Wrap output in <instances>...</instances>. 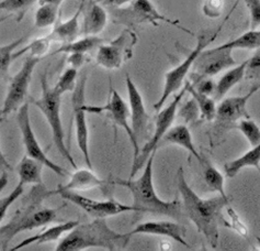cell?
<instances>
[{"label":"cell","instance_id":"obj_2","mask_svg":"<svg viewBox=\"0 0 260 251\" xmlns=\"http://www.w3.org/2000/svg\"><path fill=\"white\" fill-rule=\"evenodd\" d=\"M156 151L149 155L144 171L139 179L121 180L116 179L111 183L127 188L132 194L135 212L150 213L167 216L174 219H180L182 216V205L179 200L164 201L156 193L154 186V159Z\"/></svg>","mask_w":260,"mask_h":251},{"label":"cell","instance_id":"obj_42","mask_svg":"<svg viewBox=\"0 0 260 251\" xmlns=\"http://www.w3.org/2000/svg\"><path fill=\"white\" fill-rule=\"evenodd\" d=\"M247 7L250 18V30L258 29L260 26V0H244Z\"/></svg>","mask_w":260,"mask_h":251},{"label":"cell","instance_id":"obj_43","mask_svg":"<svg viewBox=\"0 0 260 251\" xmlns=\"http://www.w3.org/2000/svg\"><path fill=\"white\" fill-rule=\"evenodd\" d=\"M87 62V54L84 53H71L68 54L67 63L74 69H80Z\"/></svg>","mask_w":260,"mask_h":251},{"label":"cell","instance_id":"obj_30","mask_svg":"<svg viewBox=\"0 0 260 251\" xmlns=\"http://www.w3.org/2000/svg\"><path fill=\"white\" fill-rule=\"evenodd\" d=\"M224 47L232 50L244 49V50H256L260 47V30H249L238 38L229 41L228 43L221 44Z\"/></svg>","mask_w":260,"mask_h":251},{"label":"cell","instance_id":"obj_32","mask_svg":"<svg viewBox=\"0 0 260 251\" xmlns=\"http://www.w3.org/2000/svg\"><path fill=\"white\" fill-rule=\"evenodd\" d=\"M25 37H21L8 44L0 46V80L8 77L10 65L13 61V53L17 47L24 41Z\"/></svg>","mask_w":260,"mask_h":251},{"label":"cell","instance_id":"obj_31","mask_svg":"<svg viewBox=\"0 0 260 251\" xmlns=\"http://www.w3.org/2000/svg\"><path fill=\"white\" fill-rule=\"evenodd\" d=\"M59 15V7L52 5H39L34 17V24L39 29L49 28L55 24Z\"/></svg>","mask_w":260,"mask_h":251},{"label":"cell","instance_id":"obj_11","mask_svg":"<svg viewBox=\"0 0 260 251\" xmlns=\"http://www.w3.org/2000/svg\"><path fill=\"white\" fill-rule=\"evenodd\" d=\"M87 114H106L107 116L111 119L114 127H120L124 130L127 134V137L131 141V145L133 147V161L138 159L140 154V144L136 141L131 125L128 124L129 118V109L128 106L125 103V100L121 97V95L116 92L114 88L110 87V94H109V98L107 104L105 106H92V105H86L84 106Z\"/></svg>","mask_w":260,"mask_h":251},{"label":"cell","instance_id":"obj_41","mask_svg":"<svg viewBox=\"0 0 260 251\" xmlns=\"http://www.w3.org/2000/svg\"><path fill=\"white\" fill-rule=\"evenodd\" d=\"M226 207H228V214L231 219V224L229 226L234 229L235 232L238 233L242 237H244V238L247 239L248 238L247 226L245 225V222L243 221L241 217H239V215L236 213V210L234 208H232L230 205H228Z\"/></svg>","mask_w":260,"mask_h":251},{"label":"cell","instance_id":"obj_49","mask_svg":"<svg viewBox=\"0 0 260 251\" xmlns=\"http://www.w3.org/2000/svg\"><path fill=\"white\" fill-rule=\"evenodd\" d=\"M7 18H8L7 16H5V17H0V23H3V22L5 21V20H7Z\"/></svg>","mask_w":260,"mask_h":251},{"label":"cell","instance_id":"obj_35","mask_svg":"<svg viewBox=\"0 0 260 251\" xmlns=\"http://www.w3.org/2000/svg\"><path fill=\"white\" fill-rule=\"evenodd\" d=\"M51 43H52V40L49 38V36L43 37V38H39L37 40H34V41H32L29 45L24 46L23 49H21L20 51H18V52L15 51V53H13V60H16L19 57H21L22 54H24L26 52H30V55L42 59L44 54L49 51Z\"/></svg>","mask_w":260,"mask_h":251},{"label":"cell","instance_id":"obj_8","mask_svg":"<svg viewBox=\"0 0 260 251\" xmlns=\"http://www.w3.org/2000/svg\"><path fill=\"white\" fill-rule=\"evenodd\" d=\"M113 21L115 23L125 24L129 26H135L143 23H149L158 26L159 21H164L172 24L176 28L180 29L187 33H192L184 26L180 25L179 21L172 20L157 10L155 5L150 0H133L126 8H111Z\"/></svg>","mask_w":260,"mask_h":251},{"label":"cell","instance_id":"obj_40","mask_svg":"<svg viewBox=\"0 0 260 251\" xmlns=\"http://www.w3.org/2000/svg\"><path fill=\"white\" fill-rule=\"evenodd\" d=\"M224 8V0H204L202 12L205 17L216 19L222 15Z\"/></svg>","mask_w":260,"mask_h":251},{"label":"cell","instance_id":"obj_15","mask_svg":"<svg viewBox=\"0 0 260 251\" xmlns=\"http://www.w3.org/2000/svg\"><path fill=\"white\" fill-rule=\"evenodd\" d=\"M233 51L229 47L218 45L213 49L203 50L194 61L193 73L190 78L212 77L224 70H229L236 65V60L233 57Z\"/></svg>","mask_w":260,"mask_h":251},{"label":"cell","instance_id":"obj_9","mask_svg":"<svg viewBox=\"0 0 260 251\" xmlns=\"http://www.w3.org/2000/svg\"><path fill=\"white\" fill-rule=\"evenodd\" d=\"M138 43V36L129 28L123 30L111 42L102 43L97 51L95 62L106 70H119L133 57V50Z\"/></svg>","mask_w":260,"mask_h":251},{"label":"cell","instance_id":"obj_34","mask_svg":"<svg viewBox=\"0 0 260 251\" xmlns=\"http://www.w3.org/2000/svg\"><path fill=\"white\" fill-rule=\"evenodd\" d=\"M77 79L78 70L71 66L67 67L64 73L59 76L57 83L53 87V90L58 95H60V96H63L66 93H72L75 90V87H76Z\"/></svg>","mask_w":260,"mask_h":251},{"label":"cell","instance_id":"obj_4","mask_svg":"<svg viewBox=\"0 0 260 251\" xmlns=\"http://www.w3.org/2000/svg\"><path fill=\"white\" fill-rule=\"evenodd\" d=\"M131 236L120 234L109 227L106 218H93L87 224H78L61 239L56 251H80L101 248L110 251L123 250L128 245Z\"/></svg>","mask_w":260,"mask_h":251},{"label":"cell","instance_id":"obj_51","mask_svg":"<svg viewBox=\"0 0 260 251\" xmlns=\"http://www.w3.org/2000/svg\"><path fill=\"white\" fill-rule=\"evenodd\" d=\"M94 2H98V3H100V2H101V0H94Z\"/></svg>","mask_w":260,"mask_h":251},{"label":"cell","instance_id":"obj_16","mask_svg":"<svg viewBox=\"0 0 260 251\" xmlns=\"http://www.w3.org/2000/svg\"><path fill=\"white\" fill-rule=\"evenodd\" d=\"M260 90V84L252 85L249 92L242 96H233L221 99V103L216 106L215 121L218 125L228 126L231 124H235L243 118H250L247 104L248 100Z\"/></svg>","mask_w":260,"mask_h":251},{"label":"cell","instance_id":"obj_29","mask_svg":"<svg viewBox=\"0 0 260 251\" xmlns=\"http://www.w3.org/2000/svg\"><path fill=\"white\" fill-rule=\"evenodd\" d=\"M186 84L187 92H189L191 96L194 98L198 107H199L201 118L205 119L207 121H213L215 119L216 114V101L214 100V98H211L208 95H204L198 92L189 80H187Z\"/></svg>","mask_w":260,"mask_h":251},{"label":"cell","instance_id":"obj_7","mask_svg":"<svg viewBox=\"0 0 260 251\" xmlns=\"http://www.w3.org/2000/svg\"><path fill=\"white\" fill-rule=\"evenodd\" d=\"M187 92V84L182 85V90L175 95L174 99L170 101L169 105L166 106L165 108H161L160 110H158V115L156 117V127H155V131L153 137L150 138L146 144L141 148L140 154L138 159L133 161V165L131 170V175H129V179H133L135 174L138 173L140 170L145 165L147 159L149 158V155L153 152H155L157 149H158L159 142L162 139L164 135L167 133V131L172 128L175 118L177 116V111L178 108H179L181 100L184 96V94Z\"/></svg>","mask_w":260,"mask_h":251},{"label":"cell","instance_id":"obj_5","mask_svg":"<svg viewBox=\"0 0 260 251\" xmlns=\"http://www.w3.org/2000/svg\"><path fill=\"white\" fill-rule=\"evenodd\" d=\"M41 87H42L41 97L39 99H32V104L39 108L40 111L42 113L44 118L46 119L47 124H49L52 131L53 142L57 148L58 152L63 155L67 160V162H70L71 165L75 170H76V162H75L73 158V155L70 151V148L65 144L64 128L60 118L61 96L53 90V87L49 85L46 73H44L43 75L41 76Z\"/></svg>","mask_w":260,"mask_h":251},{"label":"cell","instance_id":"obj_36","mask_svg":"<svg viewBox=\"0 0 260 251\" xmlns=\"http://www.w3.org/2000/svg\"><path fill=\"white\" fill-rule=\"evenodd\" d=\"M236 128L245 135L251 147L260 144V127L256 121L250 118H243L239 120Z\"/></svg>","mask_w":260,"mask_h":251},{"label":"cell","instance_id":"obj_47","mask_svg":"<svg viewBox=\"0 0 260 251\" xmlns=\"http://www.w3.org/2000/svg\"><path fill=\"white\" fill-rule=\"evenodd\" d=\"M64 0H39L38 4L39 5H52V6H56L60 8V5L63 4Z\"/></svg>","mask_w":260,"mask_h":251},{"label":"cell","instance_id":"obj_3","mask_svg":"<svg viewBox=\"0 0 260 251\" xmlns=\"http://www.w3.org/2000/svg\"><path fill=\"white\" fill-rule=\"evenodd\" d=\"M49 196H51L50 191H47L44 184L34 185L23 201L22 206L5 226L0 227V243L3 250L8 249L10 241L18 234L46 226L57 219L55 209L42 206L43 201Z\"/></svg>","mask_w":260,"mask_h":251},{"label":"cell","instance_id":"obj_46","mask_svg":"<svg viewBox=\"0 0 260 251\" xmlns=\"http://www.w3.org/2000/svg\"><path fill=\"white\" fill-rule=\"evenodd\" d=\"M8 181H9V173L3 172L2 176H0V194H2L7 184H8Z\"/></svg>","mask_w":260,"mask_h":251},{"label":"cell","instance_id":"obj_25","mask_svg":"<svg viewBox=\"0 0 260 251\" xmlns=\"http://www.w3.org/2000/svg\"><path fill=\"white\" fill-rule=\"evenodd\" d=\"M245 67L246 61L243 63L235 65L229 69L228 72L223 74L222 77L218 79V82L215 84V90L213 93V98L215 101L221 100L225 97L233 87L236 86L245 76Z\"/></svg>","mask_w":260,"mask_h":251},{"label":"cell","instance_id":"obj_17","mask_svg":"<svg viewBox=\"0 0 260 251\" xmlns=\"http://www.w3.org/2000/svg\"><path fill=\"white\" fill-rule=\"evenodd\" d=\"M125 84L128 96L129 118H131V128L136 141L140 144V140L145 137L147 132L149 116L146 111V107L143 100L142 95L138 86L135 85L131 76L126 74Z\"/></svg>","mask_w":260,"mask_h":251},{"label":"cell","instance_id":"obj_28","mask_svg":"<svg viewBox=\"0 0 260 251\" xmlns=\"http://www.w3.org/2000/svg\"><path fill=\"white\" fill-rule=\"evenodd\" d=\"M203 166V179L205 184L211 192H217L224 199H229L225 193L224 187V175L216 168L212 165L208 160L203 159L201 162Z\"/></svg>","mask_w":260,"mask_h":251},{"label":"cell","instance_id":"obj_19","mask_svg":"<svg viewBox=\"0 0 260 251\" xmlns=\"http://www.w3.org/2000/svg\"><path fill=\"white\" fill-rule=\"evenodd\" d=\"M108 183L101 180L99 176L92 172V169H76L73 174H71V180L65 185H58L57 189L60 191H87L91 188H101L102 191H107Z\"/></svg>","mask_w":260,"mask_h":251},{"label":"cell","instance_id":"obj_6","mask_svg":"<svg viewBox=\"0 0 260 251\" xmlns=\"http://www.w3.org/2000/svg\"><path fill=\"white\" fill-rule=\"evenodd\" d=\"M238 4V0L236 2V4L233 7L232 10L229 12V15L226 16V19L218 25V28L216 31H214L212 35H207V33H201V35L198 37V42L197 45L191 50L188 55L186 58V60L181 62L179 65H177L175 69L170 70L169 72H167L165 74V84H164V88H162V93L161 96L159 97V99L156 101L154 108L155 110H160L161 108L164 107V105L166 104V101L168 100V98L172 96L173 94H176L178 91L180 90L181 86L183 85L184 79L187 78V76L190 74V71L192 70V66L194 64V61L197 60V58L199 57V54L207 47L209 44H211L212 42L220 35V32L222 30V28L224 26V24L226 23L228 20L230 19L232 12L234 11L235 7Z\"/></svg>","mask_w":260,"mask_h":251},{"label":"cell","instance_id":"obj_1","mask_svg":"<svg viewBox=\"0 0 260 251\" xmlns=\"http://www.w3.org/2000/svg\"><path fill=\"white\" fill-rule=\"evenodd\" d=\"M177 178L184 214L194 224L198 232L205 237L210 246L213 249L217 248L220 239L218 221L222 220V210L230 205V200L221 195L209 200L200 198L188 184L182 168L178 170Z\"/></svg>","mask_w":260,"mask_h":251},{"label":"cell","instance_id":"obj_48","mask_svg":"<svg viewBox=\"0 0 260 251\" xmlns=\"http://www.w3.org/2000/svg\"><path fill=\"white\" fill-rule=\"evenodd\" d=\"M5 118H6V117H5V115L3 114V110L0 109V123H2V121H3Z\"/></svg>","mask_w":260,"mask_h":251},{"label":"cell","instance_id":"obj_38","mask_svg":"<svg viewBox=\"0 0 260 251\" xmlns=\"http://www.w3.org/2000/svg\"><path fill=\"white\" fill-rule=\"evenodd\" d=\"M23 192H24V184H22L21 182H19L17 186L12 189L9 195L0 199V222L4 220L9 207L13 204V203L20 199V196L23 194Z\"/></svg>","mask_w":260,"mask_h":251},{"label":"cell","instance_id":"obj_20","mask_svg":"<svg viewBox=\"0 0 260 251\" xmlns=\"http://www.w3.org/2000/svg\"><path fill=\"white\" fill-rule=\"evenodd\" d=\"M85 9V7H84ZM84 12V10H83ZM108 23V12L98 2L90 0L84 12V21L81 25L83 36H99Z\"/></svg>","mask_w":260,"mask_h":251},{"label":"cell","instance_id":"obj_23","mask_svg":"<svg viewBox=\"0 0 260 251\" xmlns=\"http://www.w3.org/2000/svg\"><path fill=\"white\" fill-rule=\"evenodd\" d=\"M166 145H177L183 148L184 150H187L192 157H194L199 161L201 164L203 158L201 157L200 153L198 152L197 148L193 144L192 134H191L189 128L186 125H178L176 127L170 128L167 133L164 135L162 139L160 140L158 148Z\"/></svg>","mask_w":260,"mask_h":251},{"label":"cell","instance_id":"obj_50","mask_svg":"<svg viewBox=\"0 0 260 251\" xmlns=\"http://www.w3.org/2000/svg\"><path fill=\"white\" fill-rule=\"evenodd\" d=\"M257 240H258V242H259V245H260V238H257Z\"/></svg>","mask_w":260,"mask_h":251},{"label":"cell","instance_id":"obj_18","mask_svg":"<svg viewBox=\"0 0 260 251\" xmlns=\"http://www.w3.org/2000/svg\"><path fill=\"white\" fill-rule=\"evenodd\" d=\"M129 236L134 235H155L172 238L173 240L181 243L182 246L189 248L186 240V228L173 220H150L140 224L128 233Z\"/></svg>","mask_w":260,"mask_h":251},{"label":"cell","instance_id":"obj_13","mask_svg":"<svg viewBox=\"0 0 260 251\" xmlns=\"http://www.w3.org/2000/svg\"><path fill=\"white\" fill-rule=\"evenodd\" d=\"M87 84V73H83L77 79L76 87L72 92V109L73 121L76 133V141L80 152L83 153L85 163L89 169H92V162L89 152V129L85 110V94Z\"/></svg>","mask_w":260,"mask_h":251},{"label":"cell","instance_id":"obj_45","mask_svg":"<svg viewBox=\"0 0 260 251\" xmlns=\"http://www.w3.org/2000/svg\"><path fill=\"white\" fill-rule=\"evenodd\" d=\"M0 171L2 172H12L13 169L11 166V164L8 162V160L6 159L5 154L2 150V145H0Z\"/></svg>","mask_w":260,"mask_h":251},{"label":"cell","instance_id":"obj_12","mask_svg":"<svg viewBox=\"0 0 260 251\" xmlns=\"http://www.w3.org/2000/svg\"><path fill=\"white\" fill-rule=\"evenodd\" d=\"M17 124L22 135V142L24 145L26 155L42 162L44 166L49 168L51 171H53L58 176H61V178H65V176L70 175L67 170L61 168L60 165L56 164L55 162H53L51 159L47 158L46 152L43 150V148L41 147L31 125L30 105L28 101L24 103L17 110Z\"/></svg>","mask_w":260,"mask_h":251},{"label":"cell","instance_id":"obj_21","mask_svg":"<svg viewBox=\"0 0 260 251\" xmlns=\"http://www.w3.org/2000/svg\"><path fill=\"white\" fill-rule=\"evenodd\" d=\"M85 3V0L81 2L77 11L74 13V16L72 18L55 25V28H54L53 31L49 35V38L52 40V42H59L61 44H66L78 39L79 35L81 33L79 18L81 13H83Z\"/></svg>","mask_w":260,"mask_h":251},{"label":"cell","instance_id":"obj_27","mask_svg":"<svg viewBox=\"0 0 260 251\" xmlns=\"http://www.w3.org/2000/svg\"><path fill=\"white\" fill-rule=\"evenodd\" d=\"M104 43V39L99 38L98 36H84L81 39H76L71 43L61 44L60 47L54 52L53 54L58 53H84L87 54L93 51Z\"/></svg>","mask_w":260,"mask_h":251},{"label":"cell","instance_id":"obj_26","mask_svg":"<svg viewBox=\"0 0 260 251\" xmlns=\"http://www.w3.org/2000/svg\"><path fill=\"white\" fill-rule=\"evenodd\" d=\"M255 168L260 171V144L252 147L249 151L225 164L224 171L228 178H234L243 169Z\"/></svg>","mask_w":260,"mask_h":251},{"label":"cell","instance_id":"obj_22","mask_svg":"<svg viewBox=\"0 0 260 251\" xmlns=\"http://www.w3.org/2000/svg\"><path fill=\"white\" fill-rule=\"evenodd\" d=\"M78 224H79L78 220H68L65 222L58 224V225H54L50 228L43 230V232H41L37 235L28 237V238L23 239L21 242L19 243V245L11 248L10 250L16 251V250H20V249L31 246V245H41V243L56 241V240L60 239L65 234L71 232V230L75 226H77Z\"/></svg>","mask_w":260,"mask_h":251},{"label":"cell","instance_id":"obj_10","mask_svg":"<svg viewBox=\"0 0 260 251\" xmlns=\"http://www.w3.org/2000/svg\"><path fill=\"white\" fill-rule=\"evenodd\" d=\"M41 60H42L41 58L33 57L29 54L23 61L20 71L15 76L10 78L8 90H7L4 100V106L2 108L5 117L11 113L17 111L20 107L28 101L29 88L33 73Z\"/></svg>","mask_w":260,"mask_h":251},{"label":"cell","instance_id":"obj_44","mask_svg":"<svg viewBox=\"0 0 260 251\" xmlns=\"http://www.w3.org/2000/svg\"><path fill=\"white\" fill-rule=\"evenodd\" d=\"M133 0H101V5L109 7V8H122L126 5H129Z\"/></svg>","mask_w":260,"mask_h":251},{"label":"cell","instance_id":"obj_37","mask_svg":"<svg viewBox=\"0 0 260 251\" xmlns=\"http://www.w3.org/2000/svg\"><path fill=\"white\" fill-rule=\"evenodd\" d=\"M244 78L254 80L256 84H260V47L256 49L251 58L246 60Z\"/></svg>","mask_w":260,"mask_h":251},{"label":"cell","instance_id":"obj_24","mask_svg":"<svg viewBox=\"0 0 260 251\" xmlns=\"http://www.w3.org/2000/svg\"><path fill=\"white\" fill-rule=\"evenodd\" d=\"M44 164L36 159H33L29 155L20 160L18 164V176L19 182L22 184H32V185H42L43 176L42 170Z\"/></svg>","mask_w":260,"mask_h":251},{"label":"cell","instance_id":"obj_33","mask_svg":"<svg viewBox=\"0 0 260 251\" xmlns=\"http://www.w3.org/2000/svg\"><path fill=\"white\" fill-rule=\"evenodd\" d=\"M38 2L39 0H2L0 2V10L8 11L15 15L16 20L20 22L28 10Z\"/></svg>","mask_w":260,"mask_h":251},{"label":"cell","instance_id":"obj_14","mask_svg":"<svg viewBox=\"0 0 260 251\" xmlns=\"http://www.w3.org/2000/svg\"><path fill=\"white\" fill-rule=\"evenodd\" d=\"M50 194L59 195L63 200L71 202L74 205H76L83 209L87 215L92 217V218L107 219L108 217H112L129 212H135V209L132 205L122 204V203L116 202L114 200H91L74 191H60V189H55V191H50Z\"/></svg>","mask_w":260,"mask_h":251},{"label":"cell","instance_id":"obj_39","mask_svg":"<svg viewBox=\"0 0 260 251\" xmlns=\"http://www.w3.org/2000/svg\"><path fill=\"white\" fill-rule=\"evenodd\" d=\"M199 107H198L197 101L192 97L181 106L179 116L186 121V123H192V121H196L199 118Z\"/></svg>","mask_w":260,"mask_h":251}]
</instances>
